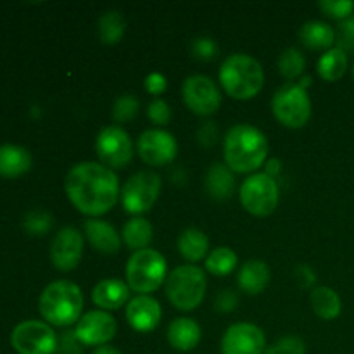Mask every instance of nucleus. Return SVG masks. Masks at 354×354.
Masks as SVG:
<instances>
[{"label": "nucleus", "instance_id": "nucleus-1", "mask_svg": "<svg viewBox=\"0 0 354 354\" xmlns=\"http://www.w3.org/2000/svg\"><path fill=\"white\" fill-rule=\"evenodd\" d=\"M64 189L73 206L80 213L93 218L113 209L121 196L116 173L95 161L73 166L66 175Z\"/></svg>", "mask_w": 354, "mask_h": 354}, {"label": "nucleus", "instance_id": "nucleus-2", "mask_svg": "<svg viewBox=\"0 0 354 354\" xmlns=\"http://www.w3.org/2000/svg\"><path fill=\"white\" fill-rule=\"evenodd\" d=\"M225 165L235 173H252L261 168L268 156L265 133L252 124H235L223 140Z\"/></svg>", "mask_w": 354, "mask_h": 354}, {"label": "nucleus", "instance_id": "nucleus-3", "mask_svg": "<svg viewBox=\"0 0 354 354\" xmlns=\"http://www.w3.org/2000/svg\"><path fill=\"white\" fill-rule=\"evenodd\" d=\"M40 315L55 327L78 324L83 311V292L75 282L57 280L48 283L38 301Z\"/></svg>", "mask_w": 354, "mask_h": 354}, {"label": "nucleus", "instance_id": "nucleus-4", "mask_svg": "<svg viewBox=\"0 0 354 354\" xmlns=\"http://www.w3.org/2000/svg\"><path fill=\"white\" fill-rule=\"evenodd\" d=\"M220 83L225 92L237 100H249L258 95L265 83L261 62L248 54H232L221 64Z\"/></svg>", "mask_w": 354, "mask_h": 354}, {"label": "nucleus", "instance_id": "nucleus-5", "mask_svg": "<svg viewBox=\"0 0 354 354\" xmlns=\"http://www.w3.org/2000/svg\"><path fill=\"white\" fill-rule=\"evenodd\" d=\"M168 265L161 252L154 249H142L133 252L127 263V283L130 290L151 296L168 279Z\"/></svg>", "mask_w": 354, "mask_h": 354}, {"label": "nucleus", "instance_id": "nucleus-6", "mask_svg": "<svg viewBox=\"0 0 354 354\" xmlns=\"http://www.w3.org/2000/svg\"><path fill=\"white\" fill-rule=\"evenodd\" d=\"M206 273L196 265H182L166 279V296L180 311H192L206 296Z\"/></svg>", "mask_w": 354, "mask_h": 354}, {"label": "nucleus", "instance_id": "nucleus-7", "mask_svg": "<svg viewBox=\"0 0 354 354\" xmlns=\"http://www.w3.org/2000/svg\"><path fill=\"white\" fill-rule=\"evenodd\" d=\"M273 116L287 128H303L311 116V100L308 90L299 83H286L272 99Z\"/></svg>", "mask_w": 354, "mask_h": 354}, {"label": "nucleus", "instance_id": "nucleus-8", "mask_svg": "<svg viewBox=\"0 0 354 354\" xmlns=\"http://www.w3.org/2000/svg\"><path fill=\"white\" fill-rule=\"evenodd\" d=\"M280 201L279 183L266 173H254L241 185V203L252 216H270Z\"/></svg>", "mask_w": 354, "mask_h": 354}, {"label": "nucleus", "instance_id": "nucleus-9", "mask_svg": "<svg viewBox=\"0 0 354 354\" xmlns=\"http://www.w3.org/2000/svg\"><path fill=\"white\" fill-rule=\"evenodd\" d=\"M161 192V176L151 169H144L124 182L121 189V204L130 214L147 213Z\"/></svg>", "mask_w": 354, "mask_h": 354}, {"label": "nucleus", "instance_id": "nucleus-10", "mask_svg": "<svg viewBox=\"0 0 354 354\" xmlns=\"http://www.w3.org/2000/svg\"><path fill=\"white\" fill-rule=\"evenodd\" d=\"M57 339L50 325L28 320L14 327L10 344L19 354H54L57 353Z\"/></svg>", "mask_w": 354, "mask_h": 354}, {"label": "nucleus", "instance_id": "nucleus-11", "mask_svg": "<svg viewBox=\"0 0 354 354\" xmlns=\"http://www.w3.org/2000/svg\"><path fill=\"white\" fill-rule=\"evenodd\" d=\"M95 152L104 166L121 169L133 158V142L121 127H106L97 135Z\"/></svg>", "mask_w": 354, "mask_h": 354}, {"label": "nucleus", "instance_id": "nucleus-12", "mask_svg": "<svg viewBox=\"0 0 354 354\" xmlns=\"http://www.w3.org/2000/svg\"><path fill=\"white\" fill-rule=\"evenodd\" d=\"M183 100L192 113L211 116L221 106V95L216 83L204 75H192L183 82Z\"/></svg>", "mask_w": 354, "mask_h": 354}, {"label": "nucleus", "instance_id": "nucleus-13", "mask_svg": "<svg viewBox=\"0 0 354 354\" xmlns=\"http://www.w3.org/2000/svg\"><path fill=\"white\" fill-rule=\"evenodd\" d=\"M137 151L145 165L165 166L176 158L178 144L169 131L162 128H152L140 135L137 142Z\"/></svg>", "mask_w": 354, "mask_h": 354}, {"label": "nucleus", "instance_id": "nucleus-14", "mask_svg": "<svg viewBox=\"0 0 354 354\" xmlns=\"http://www.w3.org/2000/svg\"><path fill=\"white\" fill-rule=\"evenodd\" d=\"M221 354H265V332L254 324H234L221 337Z\"/></svg>", "mask_w": 354, "mask_h": 354}, {"label": "nucleus", "instance_id": "nucleus-15", "mask_svg": "<svg viewBox=\"0 0 354 354\" xmlns=\"http://www.w3.org/2000/svg\"><path fill=\"white\" fill-rule=\"evenodd\" d=\"M76 337L83 346H106L116 335V320L109 311H88L78 320L75 328Z\"/></svg>", "mask_w": 354, "mask_h": 354}, {"label": "nucleus", "instance_id": "nucleus-16", "mask_svg": "<svg viewBox=\"0 0 354 354\" xmlns=\"http://www.w3.org/2000/svg\"><path fill=\"white\" fill-rule=\"evenodd\" d=\"M83 256V235L78 228L64 227L50 244V261L61 272H71Z\"/></svg>", "mask_w": 354, "mask_h": 354}, {"label": "nucleus", "instance_id": "nucleus-17", "mask_svg": "<svg viewBox=\"0 0 354 354\" xmlns=\"http://www.w3.org/2000/svg\"><path fill=\"white\" fill-rule=\"evenodd\" d=\"M162 317L161 304L158 299L145 294H138L137 297L127 304V320L133 330L140 334H149L159 325Z\"/></svg>", "mask_w": 354, "mask_h": 354}, {"label": "nucleus", "instance_id": "nucleus-18", "mask_svg": "<svg viewBox=\"0 0 354 354\" xmlns=\"http://www.w3.org/2000/svg\"><path fill=\"white\" fill-rule=\"evenodd\" d=\"M83 230L90 245L102 254H116L121 249V235L107 221L90 218L83 225Z\"/></svg>", "mask_w": 354, "mask_h": 354}, {"label": "nucleus", "instance_id": "nucleus-19", "mask_svg": "<svg viewBox=\"0 0 354 354\" xmlns=\"http://www.w3.org/2000/svg\"><path fill=\"white\" fill-rule=\"evenodd\" d=\"M128 297H130V287L118 279L100 280L92 290L93 304L102 311L120 310L123 304L128 303Z\"/></svg>", "mask_w": 354, "mask_h": 354}, {"label": "nucleus", "instance_id": "nucleus-20", "mask_svg": "<svg viewBox=\"0 0 354 354\" xmlns=\"http://www.w3.org/2000/svg\"><path fill=\"white\" fill-rule=\"evenodd\" d=\"M201 335L203 332H201L199 324L192 318H176L168 327V342L171 344V348L183 353L196 349L201 342Z\"/></svg>", "mask_w": 354, "mask_h": 354}, {"label": "nucleus", "instance_id": "nucleus-21", "mask_svg": "<svg viewBox=\"0 0 354 354\" xmlns=\"http://www.w3.org/2000/svg\"><path fill=\"white\" fill-rule=\"evenodd\" d=\"M31 154L28 149L14 144L0 145V176L17 178L30 171Z\"/></svg>", "mask_w": 354, "mask_h": 354}, {"label": "nucleus", "instance_id": "nucleus-22", "mask_svg": "<svg viewBox=\"0 0 354 354\" xmlns=\"http://www.w3.org/2000/svg\"><path fill=\"white\" fill-rule=\"evenodd\" d=\"M237 283L241 290L256 296L261 294L270 283V268L261 259H249L239 270Z\"/></svg>", "mask_w": 354, "mask_h": 354}, {"label": "nucleus", "instance_id": "nucleus-23", "mask_svg": "<svg viewBox=\"0 0 354 354\" xmlns=\"http://www.w3.org/2000/svg\"><path fill=\"white\" fill-rule=\"evenodd\" d=\"M176 245H178V251L183 259H187L189 263H199L209 254V239L199 228L183 230L176 241Z\"/></svg>", "mask_w": 354, "mask_h": 354}, {"label": "nucleus", "instance_id": "nucleus-24", "mask_svg": "<svg viewBox=\"0 0 354 354\" xmlns=\"http://www.w3.org/2000/svg\"><path fill=\"white\" fill-rule=\"evenodd\" d=\"M204 185H206L207 194H209L213 199H228L235 189L234 171H232L227 165H223V162H214V165L207 169L206 178H204Z\"/></svg>", "mask_w": 354, "mask_h": 354}, {"label": "nucleus", "instance_id": "nucleus-25", "mask_svg": "<svg viewBox=\"0 0 354 354\" xmlns=\"http://www.w3.org/2000/svg\"><path fill=\"white\" fill-rule=\"evenodd\" d=\"M299 40L311 50H330L335 41V31L322 21H308L299 30Z\"/></svg>", "mask_w": 354, "mask_h": 354}, {"label": "nucleus", "instance_id": "nucleus-26", "mask_svg": "<svg viewBox=\"0 0 354 354\" xmlns=\"http://www.w3.org/2000/svg\"><path fill=\"white\" fill-rule=\"evenodd\" d=\"M311 308H313L315 315L322 320H335L341 315L342 303L339 294L330 287H313L310 296Z\"/></svg>", "mask_w": 354, "mask_h": 354}, {"label": "nucleus", "instance_id": "nucleus-27", "mask_svg": "<svg viewBox=\"0 0 354 354\" xmlns=\"http://www.w3.org/2000/svg\"><path fill=\"white\" fill-rule=\"evenodd\" d=\"M152 234H154L152 225L145 218L135 216L124 223L123 232H121V239L127 244V248L137 252L142 251V249H149V244L152 242Z\"/></svg>", "mask_w": 354, "mask_h": 354}, {"label": "nucleus", "instance_id": "nucleus-28", "mask_svg": "<svg viewBox=\"0 0 354 354\" xmlns=\"http://www.w3.org/2000/svg\"><path fill=\"white\" fill-rule=\"evenodd\" d=\"M346 69H348V55L339 47L330 48V50H327L318 59L317 71L327 82H337V80H341L344 76Z\"/></svg>", "mask_w": 354, "mask_h": 354}, {"label": "nucleus", "instance_id": "nucleus-29", "mask_svg": "<svg viewBox=\"0 0 354 354\" xmlns=\"http://www.w3.org/2000/svg\"><path fill=\"white\" fill-rule=\"evenodd\" d=\"M127 30V21L120 10H106L99 17V38L106 45H116L123 38Z\"/></svg>", "mask_w": 354, "mask_h": 354}, {"label": "nucleus", "instance_id": "nucleus-30", "mask_svg": "<svg viewBox=\"0 0 354 354\" xmlns=\"http://www.w3.org/2000/svg\"><path fill=\"white\" fill-rule=\"evenodd\" d=\"M237 266V254L227 245L213 249L206 258V270L214 277H227Z\"/></svg>", "mask_w": 354, "mask_h": 354}, {"label": "nucleus", "instance_id": "nucleus-31", "mask_svg": "<svg viewBox=\"0 0 354 354\" xmlns=\"http://www.w3.org/2000/svg\"><path fill=\"white\" fill-rule=\"evenodd\" d=\"M304 68H306V59H304L303 52L296 47H289L280 54L279 57V71L283 78L296 80L301 75H304Z\"/></svg>", "mask_w": 354, "mask_h": 354}, {"label": "nucleus", "instance_id": "nucleus-32", "mask_svg": "<svg viewBox=\"0 0 354 354\" xmlns=\"http://www.w3.org/2000/svg\"><path fill=\"white\" fill-rule=\"evenodd\" d=\"M52 225H54V218H52L50 213L44 209H33L30 213H26L23 220V228L30 235H44L47 232H50Z\"/></svg>", "mask_w": 354, "mask_h": 354}, {"label": "nucleus", "instance_id": "nucleus-33", "mask_svg": "<svg viewBox=\"0 0 354 354\" xmlns=\"http://www.w3.org/2000/svg\"><path fill=\"white\" fill-rule=\"evenodd\" d=\"M140 104H138L137 97L131 93H123L114 100L113 106V118L118 123H124V121H131L138 114Z\"/></svg>", "mask_w": 354, "mask_h": 354}, {"label": "nucleus", "instance_id": "nucleus-34", "mask_svg": "<svg viewBox=\"0 0 354 354\" xmlns=\"http://www.w3.org/2000/svg\"><path fill=\"white\" fill-rule=\"evenodd\" d=\"M265 354H306V344L297 335H286L273 346H266Z\"/></svg>", "mask_w": 354, "mask_h": 354}, {"label": "nucleus", "instance_id": "nucleus-35", "mask_svg": "<svg viewBox=\"0 0 354 354\" xmlns=\"http://www.w3.org/2000/svg\"><path fill=\"white\" fill-rule=\"evenodd\" d=\"M318 7L324 10V14L330 17H337V19H348L354 10V2L351 0H322L318 2Z\"/></svg>", "mask_w": 354, "mask_h": 354}, {"label": "nucleus", "instance_id": "nucleus-36", "mask_svg": "<svg viewBox=\"0 0 354 354\" xmlns=\"http://www.w3.org/2000/svg\"><path fill=\"white\" fill-rule=\"evenodd\" d=\"M147 118L158 127H162V124H168L169 120H171V107L165 102L162 99H154L151 100L147 107Z\"/></svg>", "mask_w": 354, "mask_h": 354}, {"label": "nucleus", "instance_id": "nucleus-37", "mask_svg": "<svg viewBox=\"0 0 354 354\" xmlns=\"http://www.w3.org/2000/svg\"><path fill=\"white\" fill-rule=\"evenodd\" d=\"M190 50H192V55L199 61H211V59L216 55L218 47L214 44L213 38L209 37H199L192 41L190 45Z\"/></svg>", "mask_w": 354, "mask_h": 354}, {"label": "nucleus", "instance_id": "nucleus-38", "mask_svg": "<svg viewBox=\"0 0 354 354\" xmlns=\"http://www.w3.org/2000/svg\"><path fill=\"white\" fill-rule=\"evenodd\" d=\"M80 339L76 337L75 330H68L57 339V353L59 354H83V348Z\"/></svg>", "mask_w": 354, "mask_h": 354}, {"label": "nucleus", "instance_id": "nucleus-39", "mask_svg": "<svg viewBox=\"0 0 354 354\" xmlns=\"http://www.w3.org/2000/svg\"><path fill=\"white\" fill-rule=\"evenodd\" d=\"M339 48L342 50H353L354 48V16L348 17L339 26Z\"/></svg>", "mask_w": 354, "mask_h": 354}, {"label": "nucleus", "instance_id": "nucleus-40", "mask_svg": "<svg viewBox=\"0 0 354 354\" xmlns=\"http://www.w3.org/2000/svg\"><path fill=\"white\" fill-rule=\"evenodd\" d=\"M239 304V296L232 289L221 290L220 294L214 299V310L221 311V313H230L237 308Z\"/></svg>", "mask_w": 354, "mask_h": 354}, {"label": "nucleus", "instance_id": "nucleus-41", "mask_svg": "<svg viewBox=\"0 0 354 354\" xmlns=\"http://www.w3.org/2000/svg\"><path fill=\"white\" fill-rule=\"evenodd\" d=\"M166 86H168V82H166V78L161 73H151V75L145 76V90L151 95H156V99L165 92Z\"/></svg>", "mask_w": 354, "mask_h": 354}, {"label": "nucleus", "instance_id": "nucleus-42", "mask_svg": "<svg viewBox=\"0 0 354 354\" xmlns=\"http://www.w3.org/2000/svg\"><path fill=\"white\" fill-rule=\"evenodd\" d=\"M294 277H296L297 283H299L301 287H306V289L313 290L315 282H317V275H315V272L310 268V266L308 265L297 266Z\"/></svg>", "mask_w": 354, "mask_h": 354}, {"label": "nucleus", "instance_id": "nucleus-43", "mask_svg": "<svg viewBox=\"0 0 354 354\" xmlns=\"http://www.w3.org/2000/svg\"><path fill=\"white\" fill-rule=\"evenodd\" d=\"M197 138H199V142L204 145V147H211V145L216 144V138H218L216 124L214 123L203 124L199 133H197Z\"/></svg>", "mask_w": 354, "mask_h": 354}, {"label": "nucleus", "instance_id": "nucleus-44", "mask_svg": "<svg viewBox=\"0 0 354 354\" xmlns=\"http://www.w3.org/2000/svg\"><path fill=\"white\" fill-rule=\"evenodd\" d=\"M282 171V162L279 161V159H270L268 162H266L265 166V171L268 176H272V178H277V175Z\"/></svg>", "mask_w": 354, "mask_h": 354}, {"label": "nucleus", "instance_id": "nucleus-45", "mask_svg": "<svg viewBox=\"0 0 354 354\" xmlns=\"http://www.w3.org/2000/svg\"><path fill=\"white\" fill-rule=\"evenodd\" d=\"M92 354H121V351H118L113 346H100V348H97Z\"/></svg>", "mask_w": 354, "mask_h": 354}, {"label": "nucleus", "instance_id": "nucleus-46", "mask_svg": "<svg viewBox=\"0 0 354 354\" xmlns=\"http://www.w3.org/2000/svg\"><path fill=\"white\" fill-rule=\"evenodd\" d=\"M353 76H354V64H353Z\"/></svg>", "mask_w": 354, "mask_h": 354}]
</instances>
